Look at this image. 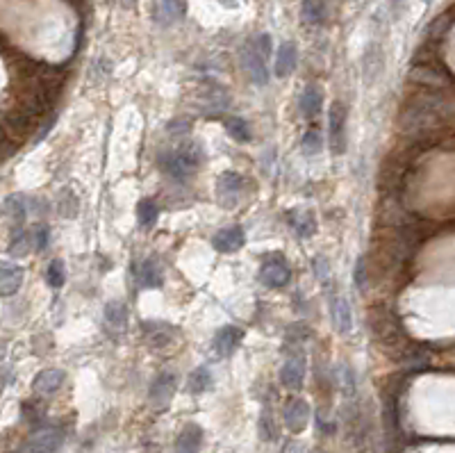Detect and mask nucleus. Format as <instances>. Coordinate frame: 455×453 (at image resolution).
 Masks as SVG:
<instances>
[{
  "label": "nucleus",
  "instance_id": "14",
  "mask_svg": "<svg viewBox=\"0 0 455 453\" xmlns=\"http://www.w3.org/2000/svg\"><path fill=\"white\" fill-rule=\"evenodd\" d=\"M246 244V233L242 226H228L221 228L217 235L212 237V246L219 253H235Z\"/></svg>",
  "mask_w": 455,
  "mask_h": 453
},
{
  "label": "nucleus",
  "instance_id": "25",
  "mask_svg": "<svg viewBox=\"0 0 455 453\" xmlns=\"http://www.w3.org/2000/svg\"><path fill=\"white\" fill-rule=\"evenodd\" d=\"M301 112L305 117H317L321 112V105H324V92H321L319 85H308L301 94Z\"/></svg>",
  "mask_w": 455,
  "mask_h": 453
},
{
  "label": "nucleus",
  "instance_id": "33",
  "mask_svg": "<svg viewBox=\"0 0 455 453\" xmlns=\"http://www.w3.org/2000/svg\"><path fill=\"white\" fill-rule=\"evenodd\" d=\"M260 438L264 442H273L278 440V426H276V419H273V413L264 410L262 417H260Z\"/></svg>",
  "mask_w": 455,
  "mask_h": 453
},
{
  "label": "nucleus",
  "instance_id": "42",
  "mask_svg": "<svg viewBox=\"0 0 455 453\" xmlns=\"http://www.w3.org/2000/svg\"><path fill=\"white\" fill-rule=\"evenodd\" d=\"M12 453H16V451H12ZM19 453H21V451H19Z\"/></svg>",
  "mask_w": 455,
  "mask_h": 453
},
{
  "label": "nucleus",
  "instance_id": "22",
  "mask_svg": "<svg viewBox=\"0 0 455 453\" xmlns=\"http://www.w3.org/2000/svg\"><path fill=\"white\" fill-rule=\"evenodd\" d=\"M144 333L146 340L151 342V347L155 349H164L176 340V328H171L169 324H160V321H148L144 324Z\"/></svg>",
  "mask_w": 455,
  "mask_h": 453
},
{
  "label": "nucleus",
  "instance_id": "29",
  "mask_svg": "<svg viewBox=\"0 0 455 453\" xmlns=\"http://www.w3.org/2000/svg\"><path fill=\"white\" fill-rule=\"evenodd\" d=\"M30 251H35V237H32V230L30 233L14 235L12 244L7 246V253H10L12 258H26Z\"/></svg>",
  "mask_w": 455,
  "mask_h": 453
},
{
  "label": "nucleus",
  "instance_id": "40",
  "mask_svg": "<svg viewBox=\"0 0 455 453\" xmlns=\"http://www.w3.org/2000/svg\"><path fill=\"white\" fill-rule=\"evenodd\" d=\"M16 151H19V142H16V139H12V137L3 135V160H7V158H10V155L16 153Z\"/></svg>",
  "mask_w": 455,
  "mask_h": 453
},
{
  "label": "nucleus",
  "instance_id": "3",
  "mask_svg": "<svg viewBox=\"0 0 455 453\" xmlns=\"http://www.w3.org/2000/svg\"><path fill=\"white\" fill-rule=\"evenodd\" d=\"M201 162H203V148L194 142L180 144L178 148H171V151L160 155L162 171L176 180H185L187 176H192L201 167Z\"/></svg>",
  "mask_w": 455,
  "mask_h": 453
},
{
  "label": "nucleus",
  "instance_id": "36",
  "mask_svg": "<svg viewBox=\"0 0 455 453\" xmlns=\"http://www.w3.org/2000/svg\"><path fill=\"white\" fill-rule=\"evenodd\" d=\"M312 265H314V274H317V278H319L324 285L330 287V283H333V278H330V265H328V260L324 258V255H317Z\"/></svg>",
  "mask_w": 455,
  "mask_h": 453
},
{
  "label": "nucleus",
  "instance_id": "1",
  "mask_svg": "<svg viewBox=\"0 0 455 453\" xmlns=\"http://www.w3.org/2000/svg\"><path fill=\"white\" fill-rule=\"evenodd\" d=\"M451 114H453V105L442 94L435 92L415 94L401 107L399 128L408 135H417L421 139H426L428 133L442 128L451 119Z\"/></svg>",
  "mask_w": 455,
  "mask_h": 453
},
{
  "label": "nucleus",
  "instance_id": "10",
  "mask_svg": "<svg viewBox=\"0 0 455 453\" xmlns=\"http://www.w3.org/2000/svg\"><path fill=\"white\" fill-rule=\"evenodd\" d=\"M64 442L60 428H41L26 442L21 453H57Z\"/></svg>",
  "mask_w": 455,
  "mask_h": 453
},
{
  "label": "nucleus",
  "instance_id": "16",
  "mask_svg": "<svg viewBox=\"0 0 455 453\" xmlns=\"http://www.w3.org/2000/svg\"><path fill=\"white\" fill-rule=\"evenodd\" d=\"M330 312H333V321L335 328L342 335H351L353 331V315H351V306L344 296H339L335 290H330Z\"/></svg>",
  "mask_w": 455,
  "mask_h": 453
},
{
  "label": "nucleus",
  "instance_id": "9",
  "mask_svg": "<svg viewBox=\"0 0 455 453\" xmlns=\"http://www.w3.org/2000/svg\"><path fill=\"white\" fill-rule=\"evenodd\" d=\"M344 133H346V107L339 101H335L328 110V144L335 155L344 151Z\"/></svg>",
  "mask_w": 455,
  "mask_h": 453
},
{
  "label": "nucleus",
  "instance_id": "39",
  "mask_svg": "<svg viewBox=\"0 0 455 453\" xmlns=\"http://www.w3.org/2000/svg\"><path fill=\"white\" fill-rule=\"evenodd\" d=\"M353 278H355V285H358L360 290H362L364 285H367L369 274H367V260H364V258H360L358 265H355V276Z\"/></svg>",
  "mask_w": 455,
  "mask_h": 453
},
{
  "label": "nucleus",
  "instance_id": "28",
  "mask_svg": "<svg viewBox=\"0 0 455 453\" xmlns=\"http://www.w3.org/2000/svg\"><path fill=\"white\" fill-rule=\"evenodd\" d=\"M328 16V3L326 0H303L301 5V19L310 26H319Z\"/></svg>",
  "mask_w": 455,
  "mask_h": 453
},
{
  "label": "nucleus",
  "instance_id": "2",
  "mask_svg": "<svg viewBox=\"0 0 455 453\" xmlns=\"http://www.w3.org/2000/svg\"><path fill=\"white\" fill-rule=\"evenodd\" d=\"M367 321H369V331L374 335V340L390 353V356H394V360L412 344L401 324V319L396 317L394 310L385 308V306H371Z\"/></svg>",
  "mask_w": 455,
  "mask_h": 453
},
{
  "label": "nucleus",
  "instance_id": "5",
  "mask_svg": "<svg viewBox=\"0 0 455 453\" xmlns=\"http://www.w3.org/2000/svg\"><path fill=\"white\" fill-rule=\"evenodd\" d=\"M260 280L262 285H267L269 290H280V287L289 285L292 280V269H289L287 260L280 253L267 255L260 267Z\"/></svg>",
  "mask_w": 455,
  "mask_h": 453
},
{
  "label": "nucleus",
  "instance_id": "37",
  "mask_svg": "<svg viewBox=\"0 0 455 453\" xmlns=\"http://www.w3.org/2000/svg\"><path fill=\"white\" fill-rule=\"evenodd\" d=\"M32 237H35V251H44L48 246V240H51V230H48L46 224H37L32 228Z\"/></svg>",
  "mask_w": 455,
  "mask_h": 453
},
{
  "label": "nucleus",
  "instance_id": "19",
  "mask_svg": "<svg viewBox=\"0 0 455 453\" xmlns=\"http://www.w3.org/2000/svg\"><path fill=\"white\" fill-rule=\"evenodd\" d=\"M64 378L66 376L62 369H44L32 381V390L41 394V397H51V394H55L64 385Z\"/></svg>",
  "mask_w": 455,
  "mask_h": 453
},
{
  "label": "nucleus",
  "instance_id": "35",
  "mask_svg": "<svg viewBox=\"0 0 455 453\" xmlns=\"http://www.w3.org/2000/svg\"><path fill=\"white\" fill-rule=\"evenodd\" d=\"M46 280H48V285H51L53 290H60V287L64 285L66 271H64V262H62V260H53L51 265H48Z\"/></svg>",
  "mask_w": 455,
  "mask_h": 453
},
{
  "label": "nucleus",
  "instance_id": "26",
  "mask_svg": "<svg viewBox=\"0 0 455 453\" xmlns=\"http://www.w3.org/2000/svg\"><path fill=\"white\" fill-rule=\"evenodd\" d=\"M26 217H28V210H26V203H21V196H10L3 205L5 224L12 226V228H19V226H23Z\"/></svg>",
  "mask_w": 455,
  "mask_h": 453
},
{
  "label": "nucleus",
  "instance_id": "12",
  "mask_svg": "<svg viewBox=\"0 0 455 453\" xmlns=\"http://www.w3.org/2000/svg\"><path fill=\"white\" fill-rule=\"evenodd\" d=\"M305 381V356L299 353H292L287 360L283 369H280V383H283L287 390H301Z\"/></svg>",
  "mask_w": 455,
  "mask_h": 453
},
{
  "label": "nucleus",
  "instance_id": "18",
  "mask_svg": "<svg viewBox=\"0 0 455 453\" xmlns=\"http://www.w3.org/2000/svg\"><path fill=\"white\" fill-rule=\"evenodd\" d=\"M105 328L112 335H121L128 326V306L123 301H110L105 306Z\"/></svg>",
  "mask_w": 455,
  "mask_h": 453
},
{
  "label": "nucleus",
  "instance_id": "20",
  "mask_svg": "<svg viewBox=\"0 0 455 453\" xmlns=\"http://www.w3.org/2000/svg\"><path fill=\"white\" fill-rule=\"evenodd\" d=\"M135 274H137L139 285L146 287V290H155V287H160L162 280H164L162 267H160V262H157V258H146V260H142V262L137 265Z\"/></svg>",
  "mask_w": 455,
  "mask_h": 453
},
{
  "label": "nucleus",
  "instance_id": "38",
  "mask_svg": "<svg viewBox=\"0 0 455 453\" xmlns=\"http://www.w3.org/2000/svg\"><path fill=\"white\" fill-rule=\"evenodd\" d=\"M339 385H342V390H344V394H351L355 392V378H353V374H351V369L349 367H339Z\"/></svg>",
  "mask_w": 455,
  "mask_h": 453
},
{
  "label": "nucleus",
  "instance_id": "32",
  "mask_svg": "<svg viewBox=\"0 0 455 453\" xmlns=\"http://www.w3.org/2000/svg\"><path fill=\"white\" fill-rule=\"evenodd\" d=\"M226 128H228V133H230V137H235L237 142H251V137H253V133H251V128H248V123L242 119V117H230V119H226Z\"/></svg>",
  "mask_w": 455,
  "mask_h": 453
},
{
  "label": "nucleus",
  "instance_id": "24",
  "mask_svg": "<svg viewBox=\"0 0 455 453\" xmlns=\"http://www.w3.org/2000/svg\"><path fill=\"white\" fill-rule=\"evenodd\" d=\"M187 12V3L185 0H157V21L169 26V23H176L182 19Z\"/></svg>",
  "mask_w": 455,
  "mask_h": 453
},
{
  "label": "nucleus",
  "instance_id": "34",
  "mask_svg": "<svg viewBox=\"0 0 455 453\" xmlns=\"http://www.w3.org/2000/svg\"><path fill=\"white\" fill-rule=\"evenodd\" d=\"M301 148H303L305 155H317L321 148H324V137H321V133H319L317 128H312V130L305 133L303 142H301Z\"/></svg>",
  "mask_w": 455,
  "mask_h": 453
},
{
  "label": "nucleus",
  "instance_id": "23",
  "mask_svg": "<svg viewBox=\"0 0 455 453\" xmlns=\"http://www.w3.org/2000/svg\"><path fill=\"white\" fill-rule=\"evenodd\" d=\"M203 444V428L198 424H187L176 438V453H198Z\"/></svg>",
  "mask_w": 455,
  "mask_h": 453
},
{
  "label": "nucleus",
  "instance_id": "17",
  "mask_svg": "<svg viewBox=\"0 0 455 453\" xmlns=\"http://www.w3.org/2000/svg\"><path fill=\"white\" fill-rule=\"evenodd\" d=\"M287 224L292 226V230L303 240H308L317 233V217L308 208H294L287 212Z\"/></svg>",
  "mask_w": 455,
  "mask_h": 453
},
{
  "label": "nucleus",
  "instance_id": "11",
  "mask_svg": "<svg viewBox=\"0 0 455 453\" xmlns=\"http://www.w3.org/2000/svg\"><path fill=\"white\" fill-rule=\"evenodd\" d=\"M178 390V378L173 372H162V374H157V378L153 381L151 385V403L155 408H167L171 399H173V394H176Z\"/></svg>",
  "mask_w": 455,
  "mask_h": 453
},
{
  "label": "nucleus",
  "instance_id": "4",
  "mask_svg": "<svg viewBox=\"0 0 455 453\" xmlns=\"http://www.w3.org/2000/svg\"><path fill=\"white\" fill-rule=\"evenodd\" d=\"M244 187H246V180L237 174V171H223V174L217 178L214 183V194H217V203L221 208H235L242 199L244 194Z\"/></svg>",
  "mask_w": 455,
  "mask_h": 453
},
{
  "label": "nucleus",
  "instance_id": "30",
  "mask_svg": "<svg viewBox=\"0 0 455 453\" xmlns=\"http://www.w3.org/2000/svg\"><path fill=\"white\" fill-rule=\"evenodd\" d=\"M157 217H160V205H157L153 199H142L137 205V219L144 228H151Z\"/></svg>",
  "mask_w": 455,
  "mask_h": 453
},
{
  "label": "nucleus",
  "instance_id": "31",
  "mask_svg": "<svg viewBox=\"0 0 455 453\" xmlns=\"http://www.w3.org/2000/svg\"><path fill=\"white\" fill-rule=\"evenodd\" d=\"M187 385H189V392H192V394H201V392H205V390H208V387L212 385V374H210V369H208V367H198V369H194L192 376H189Z\"/></svg>",
  "mask_w": 455,
  "mask_h": 453
},
{
  "label": "nucleus",
  "instance_id": "15",
  "mask_svg": "<svg viewBox=\"0 0 455 453\" xmlns=\"http://www.w3.org/2000/svg\"><path fill=\"white\" fill-rule=\"evenodd\" d=\"M242 337H244V331L242 328H237V326H223L217 331V335H214V340H212V349L217 356L221 358H228L230 353H235V349L239 347V342H242Z\"/></svg>",
  "mask_w": 455,
  "mask_h": 453
},
{
  "label": "nucleus",
  "instance_id": "7",
  "mask_svg": "<svg viewBox=\"0 0 455 453\" xmlns=\"http://www.w3.org/2000/svg\"><path fill=\"white\" fill-rule=\"evenodd\" d=\"M410 80L428 89H442L451 85V76L446 73L444 67L435 62H417V67L410 71Z\"/></svg>",
  "mask_w": 455,
  "mask_h": 453
},
{
  "label": "nucleus",
  "instance_id": "21",
  "mask_svg": "<svg viewBox=\"0 0 455 453\" xmlns=\"http://www.w3.org/2000/svg\"><path fill=\"white\" fill-rule=\"evenodd\" d=\"M296 64H299V48H296L294 41H285L276 55V67H273L276 78H287L296 69Z\"/></svg>",
  "mask_w": 455,
  "mask_h": 453
},
{
  "label": "nucleus",
  "instance_id": "8",
  "mask_svg": "<svg viewBox=\"0 0 455 453\" xmlns=\"http://www.w3.org/2000/svg\"><path fill=\"white\" fill-rule=\"evenodd\" d=\"M242 67L246 71L248 80L253 82V85H267L269 82V69H267V60L260 55V51L255 48L253 41H248V44L242 48Z\"/></svg>",
  "mask_w": 455,
  "mask_h": 453
},
{
  "label": "nucleus",
  "instance_id": "13",
  "mask_svg": "<svg viewBox=\"0 0 455 453\" xmlns=\"http://www.w3.org/2000/svg\"><path fill=\"white\" fill-rule=\"evenodd\" d=\"M312 410L308 406V401L303 399H292L285 406V426L289 428V433H303L310 424Z\"/></svg>",
  "mask_w": 455,
  "mask_h": 453
},
{
  "label": "nucleus",
  "instance_id": "6",
  "mask_svg": "<svg viewBox=\"0 0 455 453\" xmlns=\"http://www.w3.org/2000/svg\"><path fill=\"white\" fill-rule=\"evenodd\" d=\"M35 117L28 112V110H23L21 105H16V107H10V110H5L3 114V135L7 137H12V139H23V137H28L32 133V128H35Z\"/></svg>",
  "mask_w": 455,
  "mask_h": 453
},
{
  "label": "nucleus",
  "instance_id": "27",
  "mask_svg": "<svg viewBox=\"0 0 455 453\" xmlns=\"http://www.w3.org/2000/svg\"><path fill=\"white\" fill-rule=\"evenodd\" d=\"M21 283H23V269L16 267V265H10V262H5L3 274H0V287H3V294L14 296L16 292L21 290Z\"/></svg>",
  "mask_w": 455,
  "mask_h": 453
},
{
  "label": "nucleus",
  "instance_id": "41",
  "mask_svg": "<svg viewBox=\"0 0 455 453\" xmlns=\"http://www.w3.org/2000/svg\"><path fill=\"white\" fill-rule=\"evenodd\" d=\"M121 3H123V7H135L137 0H121Z\"/></svg>",
  "mask_w": 455,
  "mask_h": 453
}]
</instances>
